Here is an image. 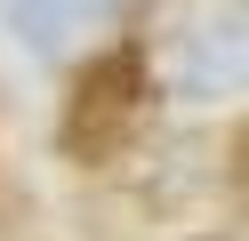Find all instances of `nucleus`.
Masks as SVG:
<instances>
[{
	"instance_id": "nucleus-1",
	"label": "nucleus",
	"mask_w": 249,
	"mask_h": 241,
	"mask_svg": "<svg viewBox=\"0 0 249 241\" xmlns=\"http://www.w3.org/2000/svg\"><path fill=\"white\" fill-rule=\"evenodd\" d=\"M145 56L137 48H105V56H89L81 73H72V96H65V121H56V145H65V161H81V169H97V161H113L121 145H129L137 112H145Z\"/></svg>"
},
{
	"instance_id": "nucleus-2",
	"label": "nucleus",
	"mask_w": 249,
	"mask_h": 241,
	"mask_svg": "<svg viewBox=\"0 0 249 241\" xmlns=\"http://www.w3.org/2000/svg\"><path fill=\"white\" fill-rule=\"evenodd\" d=\"M129 0H8V24L33 56H72V48L121 32Z\"/></svg>"
},
{
	"instance_id": "nucleus-3",
	"label": "nucleus",
	"mask_w": 249,
	"mask_h": 241,
	"mask_svg": "<svg viewBox=\"0 0 249 241\" xmlns=\"http://www.w3.org/2000/svg\"><path fill=\"white\" fill-rule=\"evenodd\" d=\"M201 241H225V233H201Z\"/></svg>"
}]
</instances>
